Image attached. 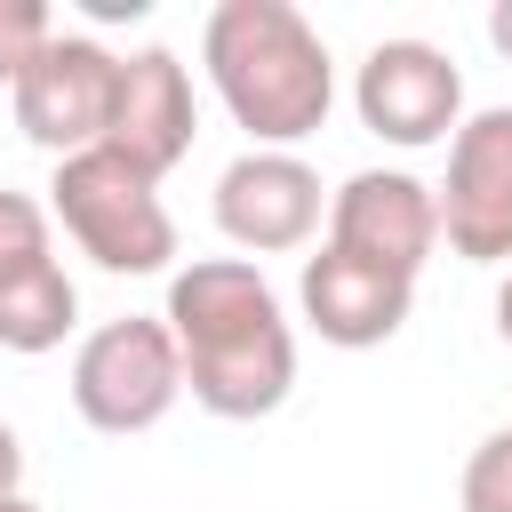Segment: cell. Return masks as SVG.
I'll use <instances>...</instances> for the list:
<instances>
[{"label":"cell","instance_id":"obj_1","mask_svg":"<svg viewBox=\"0 0 512 512\" xmlns=\"http://www.w3.org/2000/svg\"><path fill=\"white\" fill-rule=\"evenodd\" d=\"M160 320L184 352V392L208 416L256 424L296 392V328L248 256H192L168 280Z\"/></svg>","mask_w":512,"mask_h":512},{"label":"cell","instance_id":"obj_2","mask_svg":"<svg viewBox=\"0 0 512 512\" xmlns=\"http://www.w3.org/2000/svg\"><path fill=\"white\" fill-rule=\"evenodd\" d=\"M200 64L224 112L256 136V152H296L304 136H320L336 104L328 40L288 0H216L200 24Z\"/></svg>","mask_w":512,"mask_h":512},{"label":"cell","instance_id":"obj_3","mask_svg":"<svg viewBox=\"0 0 512 512\" xmlns=\"http://www.w3.org/2000/svg\"><path fill=\"white\" fill-rule=\"evenodd\" d=\"M48 216L72 232V248L96 264V272H168L176 256V216L160 208V184L144 168H128L120 152H72L56 160L48 176Z\"/></svg>","mask_w":512,"mask_h":512},{"label":"cell","instance_id":"obj_4","mask_svg":"<svg viewBox=\"0 0 512 512\" xmlns=\"http://www.w3.org/2000/svg\"><path fill=\"white\" fill-rule=\"evenodd\" d=\"M176 400H184V352H176L168 320L128 312V320H104V328L80 336V352H72V408H80V424L128 440V432H152Z\"/></svg>","mask_w":512,"mask_h":512},{"label":"cell","instance_id":"obj_5","mask_svg":"<svg viewBox=\"0 0 512 512\" xmlns=\"http://www.w3.org/2000/svg\"><path fill=\"white\" fill-rule=\"evenodd\" d=\"M352 112L368 136H384L400 152L448 144L464 128V72L432 40H376L352 72Z\"/></svg>","mask_w":512,"mask_h":512},{"label":"cell","instance_id":"obj_6","mask_svg":"<svg viewBox=\"0 0 512 512\" xmlns=\"http://www.w3.org/2000/svg\"><path fill=\"white\" fill-rule=\"evenodd\" d=\"M8 96H16V128H24L40 152H56V160L96 152V144H104V128H112L120 56H112L96 32H56Z\"/></svg>","mask_w":512,"mask_h":512},{"label":"cell","instance_id":"obj_7","mask_svg":"<svg viewBox=\"0 0 512 512\" xmlns=\"http://www.w3.org/2000/svg\"><path fill=\"white\" fill-rule=\"evenodd\" d=\"M328 248L416 280L440 248V192L408 168H360L328 192Z\"/></svg>","mask_w":512,"mask_h":512},{"label":"cell","instance_id":"obj_8","mask_svg":"<svg viewBox=\"0 0 512 512\" xmlns=\"http://www.w3.org/2000/svg\"><path fill=\"white\" fill-rule=\"evenodd\" d=\"M440 240L464 264H512V104H480L448 136Z\"/></svg>","mask_w":512,"mask_h":512},{"label":"cell","instance_id":"obj_9","mask_svg":"<svg viewBox=\"0 0 512 512\" xmlns=\"http://www.w3.org/2000/svg\"><path fill=\"white\" fill-rule=\"evenodd\" d=\"M320 176L296 160V152H240L224 176H216V232L248 256H288L320 232Z\"/></svg>","mask_w":512,"mask_h":512},{"label":"cell","instance_id":"obj_10","mask_svg":"<svg viewBox=\"0 0 512 512\" xmlns=\"http://www.w3.org/2000/svg\"><path fill=\"white\" fill-rule=\"evenodd\" d=\"M200 136V112H192V72L176 48H136L120 56V96H112V128H104V152H120L128 168H144L152 184L192 152Z\"/></svg>","mask_w":512,"mask_h":512},{"label":"cell","instance_id":"obj_11","mask_svg":"<svg viewBox=\"0 0 512 512\" xmlns=\"http://www.w3.org/2000/svg\"><path fill=\"white\" fill-rule=\"evenodd\" d=\"M296 304H304V320H312L320 344L368 352V344H392V336L408 328L416 280L376 272V264H360V256H336V248L320 240V256H304V272H296Z\"/></svg>","mask_w":512,"mask_h":512},{"label":"cell","instance_id":"obj_12","mask_svg":"<svg viewBox=\"0 0 512 512\" xmlns=\"http://www.w3.org/2000/svg\"><path fill=\"white\" fill-rule=\"evenodd\" d=\"M80 320V288L64 264H40V272H16L0 280V352H56Z\"/></svg>","mask_w":512,"mask_h":512},{"label":"cell","instance_id":"obj_13","mask_svg":"<svg viewBox=\"0 0 512 512\" xmlns=\"http://www.w3.org/2000/svg\"><path fill=\"white\" fill-rule=\"evenodd\" d=\"M40 264H56L48 208H40L32 192H8V184H0V280H16V272H40Z\"/></svg>","mask_w":512,"mask_h":512},{"label":"cell","instance_id":"obj_14","mask_svg":"<svg viewBox=\"0 0 512 512\" xmlns=\"http://www.w3.org/2000/svg\"><path fill=\"white\" fill-rule=\"evenodd\" d=\"M48 40H56V16H48V0H0V88H16Z\"/></svg>","mask_w":512,"mask_h":512},{"label":"cell","instance_id":"obj_15","mask_svg":"<svg viewBox=\"0 0 512 512\" xmlns=\"http://www.w3.org/2000/svg\"><path fill=\"white\" fill-rule=\"evenodd\" d=\"M464 512H512V424L488 432L472 456H464Z\"/></svg>","mask_w":512,"mask_h":512},{"label":"cell","instance_id":"obj_16","mask_svg":"<svg viewBox=\"0 0 512 512\" xmlns=\"http://www.w3.org/2000/svg\"><path fill=\"white\" fill-rule=\"evenodd\" d=\"M8 496H24V440L0 424V504H8Z\"/></svg>","mask_w":512,"mask_h":512},{"label":"cell","instance_id":"obj_17","mask_svg":"<svg viewBox=\"0 0 512 512\" xmlns=\"http://www.w3.org/2000/svg\"><path fill=\"white\" fill-rule=\"evenodd\" d=\"M488 40H496V56L512 64V0H496V8H488Z\"/></svg>","mask_w":512,"mask_h":512},{"label":"cell","instance_id":"obj_18","mask_svg":"<svg viewBox=\"0 0 512 512\" xmlns=\"http://www.w3.org/2000/svg\"><path fill=\"white\" fill-rule=\"evenodd\" d=\"M496 336L512 344V272H504V288H496Z\"/></svg>","mask_w":512,"mask_h":512},{"label":"cell","instance_id":"obj_19","mask_svg":"<svg viewBox=\"0 0 512 512\" xmlns=\"http://www.w3.org/2000/svg\"><path fill=\"white\" fill-rule=\"evenodd\" d=\"M0 512H40V504H32V496H8V504H0Z\"/></svg>","mask_w":512,"mask_h":512}]
</instances>
